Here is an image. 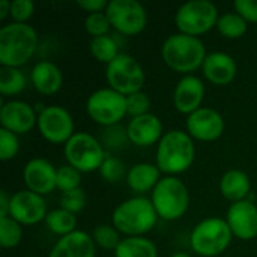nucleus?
<instances>
[{"label": "nucleus", "instance_id": "2eb2a0df", "mask_svg": "<svg viewBox=\"0 0 257 257\" xmlns=\"http://www.w3.org/2000/svg\"><path fill=\"white\" fill-rule=\"evenodd\" d=\"M0 123L2 128L20 136L32 131L35 125H38V116L30 104L18 99H11L2 104Z\"/></svg>", "mask_w": 257, "mask_h": 257}, {"label": "nucleus", "instance_id": "f03ea898", "mask_svg": "<svg viewBox=\"0 0 257 257\" xmlns=\"http://www.w3.org/2000/svg\"><path fill=\"white\" fill-rule=\"evenodd\" d=\"M38 48V33L27 23H9L0 29V65L20 68Z\"/></svg>", "mask_w": 257, "mask_h": 257}, {"label": "nucleus", "instance_id": "f257e3e1", "mask_svg": "<svg viewBox=\"0 0 257 257\" xmlns=\"http://www.w3.org/2000/svg\"><path fill=\"white\" fill-rule=\"evenodd\" d=\"M196 158L193 137L181 130L164 133L157 146V167L167 176H176L187 172Z\"/></svg>", "mask_w": 257, "mask_h": 257}, {"label": "nucleus", "instance_id": "bb28decb", "mask_svg": "<svg viewBox=\"0 0 257 257\" xmlns=\"http://www.w3.org/2000/svg\"><path fill=\"white\" fill-rule=\"evenodd\" d=\"M26 89V77L20 68H0V93L3 96H14Z\"/></svg>", "mask_w": 257, "mask_h": 257}, {"label": "nucleus", "instance_id": "a211bd4d", "mask_svg": "<svg viewBox=\"0 0 257 257\" xmlns=\"http://www.w3.org/2000/svg\"><path fill=\"white\" fill-rule=\"evenodd\" d=\"M205 92V84L199 77L191 74L184 75L175 87L173 105L179 113L190 116L196 110L202 108Z\"/></svg>", "mask_w": 257, "mask_h": 257}, {"label": "nucleus", "instance_id": "4468645a", "mask_svg": "<svg viewBox=\"0 0 257 257\" xmlns=\"http://www.w3.org/2000/svg\"><path fill=\"white\" fill-rule=\"evenodd\" d=\"M187 133L193 140L215 142L224 133V119L217 110L202 107L187 116Z\"/></svg>", "mask_w": 257, "mask_h": 257}, {"label": "nucleus", "instance_id": "c756f323", "mask_svg": "<svg viewBox=\"0 0 257 257\" xmlns=\"http://www.w3.org/2000/svg\"><path fill=\"white\" fill-rule=\"evenodd\" d=\"M92 239L95 245L104 248V250H116L120 244V233L113 224H99L92 232Z\"/></svg>", "mask_w": 257, "mask_h": 257}, {"label": "nucleus", "instance_id": "79ce46f5", "mask_svg": "<svg viewBox=\"0 0 257 257\" xmlns=\"http://www.w3.org/2000/svg\"><path fill=\"white\" fill-rule=\"evenodd\" d=\"M8 15H11V2L0 0V20H5Z\"/></svg>", "mask_w": 257, "mask_h": 257}, {"label": "nucleus", "instance_id": "ea45409f", "mask_svg": "<svg viewBox=\"0 0 257 257\" xmlns=\"http://www.w3.org/2000/svg\"><path fill=\"white\" fill-rule=\"evenodd\" d=\"M77 5L80 9H83L89 14H96V12H105L108 2H105V0H78Z\"/></svg>", "mask_w": 257, "mask_h": 257}, {"label": "nucleus", "instance_id": "b1692460", "mask_svg": "<svg viewBox=\"0 0 257 257\" xmlns=\"http://www.w3.org/2000/svg\"><path fill=\"white\" fill-rule=\"evenodd\" d=\"M250 190H251L250 178L242 170L230 169L220 179V193L226 200L232 203L247 200L245 197L248 196Z\"/></svg>", "mask_w": 257, "mask_h": 257}, {"label": "nucleus", "instance_id": "c9c22d12", "mask_svg": "<svg viewBox=\"0 0 257 257\" xmlns=\"http://www.w3.org/2000/svg\"><path fill=\"white\" fill-rule=\"evenodd\" d=\"M18 151H20L18 136L5 128H0V160L3 163L11 161L17 157Z\"/></svg>", "mask_w": 257, "mask_h": 257}, {"label": "nucleus", "instance_id": "dca6fc26", "mask_svg": "<svg viewBox=\"0 0 257 257\" xmlns=\"http://www.w3.org/2000/svg\"><path fill=\"white\" fill-rule=\"evenodd\" d=\"M23 179L29 191L44 197L57 188V169L44 158H33L24 166Z\"/></svg>", "mask_w": 257, "mask_h": 257}, {"label": "nucleus", "instance_id": "ddd939ff", "mask_svg": "<svg viewBox=\"0 0 257 257\" xmlns=\"http://www.w3.org/2000/svg\"><path fill=\"white\" fill-rule=\"evenodd\" d=\"M47 214V203L42 196L29 190H21L12 194L9 217L21 226H33L45 221Z\"/></svg>", "mask_w": 257, "mask_h": 257}, {"label": "nucleus", "instance_id": "393cba45", "mask_svg": "<svg viewBox=\"0 0 257 257\" xmlns=\"http://www.w3.org/2000/svg\"><path fill=\"white\" fill-rule=\"evenodd\" d=\"M114 257H158L157 245L145 236H128L113 251Z\"/></svg>", "mask_w": 257, "mask_h": 257}, {"label": "nucleus", "instance_id": "6ab92c4d", "mask_svg": "<svg viewBox=\"0 0 257 257\" xmlns=\"http://www.w3.org/2000/svg\"><path fill=\"white\" fill-rule=\"evenodd\" d=\"M126 139L137 148H151L163 139V123L158 116L148 113L133 117L126 126Z\"/></svg>", "mask_w": 257, "mask_h": 257}, {"label": "nucleus", "instance_id": "5701e85b", "mask_svg": "<svg viewBox=\"0 0 257 257\" xmlns=\"http://www.w3.org/2000/svg\"><path fill=\"white\" fill-rule=\"evenodd\" d=\"M161 172L157 164L151 163H139L128 169L126 173V185L137 194H143L148 191H154L157 184L161 181Z\"/></svg>", "mask_w": 257, "mask_h": 257}, {"label": "nucleus", "instance_id": "1a4fd4ad", "mask_svg": "<svg viewBox=\"0 0 257 257\" xmlns=\"http://www.w3.org/2000/svg\"><path fill=\"white\" fill-rule=\"evenodd\" d=\"M86 111L89 117L102 126H116L126 114V96L113 90L111 87H102L92 92L86 101Z\"/></svg>", "mask_w": 257, "mask_h": 257}, {"label": "nucleus", "instance_id": "9d476101", "mask_svg": "<svg viewBox=\"0 0 257 257\" xmlns=\"http://www.w3.org/2000/svg\"><path fill=\"white\" fill-rule=\"evenodd\" d=\"M105 78L108 86L128 96L140 92L146 81V74L142 65L130 54H119L105 66Z\"/></svg>", "mask_w": 257, "mask_h": 257}, {"label": "nucleus", "instance_id": "f704fd0d", "mask_svg": "<svg viewBox=\"0 0 257 257\" xmlns=\"http://www.w3.org/2000/svg\"><path fill=\"white\" fill-rule=\"evenodd\" d=\"M59 205L62 209L71 212V214H78L84 209L86 206V194L83 188H77V190H71L66 193H62L60 199H59Z\"/></svg>", "mask_w": 257, "mask_h": 257}, {"label": "nucleus", "instance_id": "58836bf2", "mask_svg": "<svg viewBox=\"0 0 257 257\" xmlns=\"http://www.w3.org/2000/svg\"><path fill=\"white\" fill-rule=\"evenodd\" d=\"M233 8L235 12L241 15L247 23L257 24V0H236Z\"/></svg>", "mask_w": 257, "mask_h": 257}, {"label": "nucleus", "instance_id": "72a5a7b5", "mask_svg": "<svg viewBox=\"0 0 257 257\" xmlns=\"http://www.w3.org/2000/svg\"><path fill=\"white\" fill-rule=\"evenodd\" d=\"M111 24L105 12H96V14H89L84 20V29L92 38H99L108 35Z\"/></svg>", "mask_w": 257, "mask_h": 257}, {"label": "nucleus", "instance_id": "7ed1b4c3", "mask_svg": "<svg viewBox=\"0 0 257 257\" xmlns=\"http://www.w3.org/2000/svg\"><path fill=\"white\" fill-rule=\"evenodd\" d=\"M206 56V47L200 38L184 35L179 32L170 35L161 47L163 62L172 71L187 75L202 68Z\"/></svg>", "mask_w": 257, "mask_h": 257}, {"label": "nucleus", "instance_id": "2f4dec72", "mask_svg": "<svg viewBox=\"0 0 257 257\" xmlns=\"http://www.w3.org/2000/svg\"><path fill=\"white\" fill-rule=\"evenodd\" d=\"M98 172H99L101 178H102L104 181L110 182V184H116V182L120 181L123 176L126 178V173H128L125 164H123L119 158L110 157V155L105 157V160L102 161V164H101V167H99Z\"/></svg>", "mask_w": 257, "mask_h": 257}, {"label": "nucleus", "instance_id": "e433bc0d", "mask_svg": "<svg viewBox=\"0 0 257 257\" xmlns=\"http://www.w3.org/2000/svg\"><path fill=\"white\" fill-rule=\"evenodd\" d=\"M149 108H151V99L148 93H145L143 90L126 96V114L131 119L148 114Z\"/></svg>", "mask_w": 257, "mask_h": 257}, {"label": "nucleus", "instance_id": "473e14b6", "mask_svg": "<svg viewBox=\"0 0 257 257\" xmlns=\"http://www.w3.org/2000/svg\"><path fill=\"white\" fill-rule=\"evenodd\" d=\"M81 172L74 169L69 164H65L57 169V190L62 193L81 188Z\"/></svg>", "mask_w": 257, "mask_h": 257}, {"label": "nucleus", "instance_id": "6e6552de", "mask_svg": "<svg viewBox=\"0 0 257 257\" xmlns=\"http://www.w3.org/2000/svg\"><path fill=\"white\" fill-rule=\"evenodd\" d=\"M63 154L68 164L81 173L99 170L107 157L102 145L89 133H75L65 143Z\"/></svg>", "mask_w": 257, "mask_h": 257}, {"label": "nucleus", "instance_id": "0eeeda50", "mask_svg": "<svg viewBox=\"0 0 257 257\" xmlns=\"http://www.w3.org/2000/svg\"><path fill=\"white\" fill-rule=\"evenodd\" d=\"M218 8L209 0H191L181 5L175 14V24L179 33L199 38L217 26Z\"/></svg>", "mask_w": 257, "mask_h": 257}, {"label": "nucleus", "instance_id": "20e7f679", "mask_svg": "<svg viewBox=\"0 0 257 257\" xmlns=\"http://www.w3.org/2000/svg\"><path fill=\"white\" fill-rule=\"evenodd\" d=\"M158 214L151 202L143 196L131 197L117 205L111 214V224L119 230L120 235L128 236H145L149 233L158 220Z\"/></svg>", "mask_w": 257, "mask_h": 257}, {"label": "nucleus", "instance_id": "37998d69", "mask_svg": "<svg viewBox=\"0 0 257 257\" xmlns=\"http://www.w3.org/2000/svg\"><path fill=\"white\" fill-rule=\"evenodd\" d=\"M170 257H191L188 253H182V251H179V253H173Z\"/></svg>", "mask_w": 257, "mask_h": 257}, {"label": "nucleus", "instance_id": "f8f14e48", "mask_svg": "<svg viewBox=\"0 0 257 257\" xmlns=\"http://www.w3.org/2000/svg\"><path fill=\"white\" fill-rule=\"evenodd\" d=\"M39 134L53 145H63L75 134L74 119L62 105H47L38 114Z\"/></svg>", "mask_w": 257, "mask_h": 257}, {"label": "nucleus", "instance_id": "a18cd8bd", "mask_svg": "<svg viewBox=\"0 0 257 257\" xmlns=\"http://www.w3.org/2000/svg\"><path fill=\"white\" fill-rule=\"evenodd\" d=\"M256 206H257V202H256Z\"/></svg>", "mask_w": 257, "mask_h": 257}, {"label": "nucleus", "instance_id": "f3484780", "mask_svg": "<svg viewBox=\"0 0 257 257\" xmlns=\"http://www.w3.org/2000/svg\"><path fill=\"white\" fill-rule=\"evenodd\" d=\"M226 221L233 236L250 241L257 236V206L250 200L232 203L226 214Z\"/></svg>", "mask_w": 257, "mask_h": 257}, {"label": "nucleus", "instance_id": "aec40b11", "mask_svg": "<svg viewBox=\"0 0 257 257\" xmlns=\"http://www.w3.org/2000/svg\"><path fill=\"white\" fill-rule=\"evenodd\" d=\"M236 62L235 59L223 51L209 53L202 65V72L205 78L215 86L230 84L236 77Z\"/></svg>", "mask_w": 257, "mask_h": 257}, {"label": "nucleus", "instance_id": "423d86ee", "mask_svg": "<svg viewBox=\"0 0 257 257\" xmlns=\"http://www.w3.org/2000/svg\"><path fill=\"white\" fill-rule=\"evenodd\" d=\"M151 202L160 218L167 221L179 220L190 206L187 185L176 176H166L157 184L151 194Z\"/></svg>", "mask_w": 257, "mask_h": 257}, {"label": "nucleus", "instance_id": "cd10ccee", "mask_svg": "<svg viewBox=\"0 0 257 257\" xmlns=\"http://www.w3.org/2000/svg\"><path fill=\"white\" fill-rule=\"evenodd\" d=\"M90 54L101 63H111L120 53H119V45L114 41V38H111L110 35L105 36H99V38H92L90 41Z\"/></svg>", "mask_w": 257, "mask_h": 257}, {"label": "nucleus", "instance_id": "c03bdc74", "mask_svg": "<svg viewBox=\"0 0 257 257\" xmlns=\"http://www.w3.org/2000/svg\"><path fill=\"white\" fill-rule=\"evenodd\" d=\"M30 257H36V256H30Z\"/></svg>", "mask_w": 257, "mask_h": 257}, {"label": "nucleus", "instance_id": "39448f33", "mask_svg": "<svg viewBox=\"0 0 257 257\" xmlns=\"http://www.w3.org/2000/svg\"><path fill=\"white\" fill-rule=\"evenodd\" d=\"M232 238L233 233L226 218L209 217L196 224L190 236V245L197 256L217 257L229 248Z\"/></svg>", "mask_w": 257, "mask_h": 257}, {"label": "nucleus", "instance_id": "4c0bfd02", "mask_svg": "<svg viewBox=\"0 0 257 257\" xmlns=\"http://www.w3.org/2000/svg\"><path fill=\"white\" fill-rule=\"evenodd\" d=\"M35 14V3L32 0H12L11 18L12 23H27Z\"/></svg>", "mask_w": 257, "mask_h": 257}, {"label": "nucleus", "instance_id": "412c9836", "mask_svg": "<svg viewBox=\"0 0 257 257\" xmlns=\"http://www.w3.org/2000/svg\"><path fill=\"white\" fill-rule=\"evenodd\" d=\"M48 257H96V245L89 233L75 230L60 238Z\"/></svg>", "mask_w": 257, "mask_h": 257}, {"label": "nucleus", "instance_id": "c85d7f7f", "mask_svg": "<svg viewBox=\"0 0 257 257\" xmlns=\"http://www.w3.org/2000/svg\"><path fill=\"white\" fill-rule=\"evenodd\" d=\"M247 27H248V23L236 12L223 14V15H220V18L217 21L218 32L221 33V36H224L227 39L242 38L247 33Z\"/></svg>", "mask_w": 257, "mask_h": 257}, {"label": "nucleus", "instance_id": "7c9ffc66", "mask_svg": "<svg viewBox=\"0 0 257 257\" xmlns=\"http://www.w3.org/2000/svg\"><path fill=\"white\" fill-rule=\"evenodd\" d=\"M23 239V226L11 217L0 218V245L3 248H15Z\"/></svg>", "mask_w": 257, "mask_h": 257}, {"label": "nucleus", "instance_id": "a878e982", "mask_svg": "<svg viewBox=\"0 0 257 257\" xmlns=\"http://www.w3.org/2000/svg\"><path fill=\"white\" fill-rule=\"evenodd\" d=\"M45 224L48 227V230L60 238L66 236V235H71L72 232H75L77 229V218L74 214L62 209V208H57V209H53L47 214L45 217Z\"/></svg>", "mask_w": 257, "mask_h": 257}, {"label": "nucleus", "instance_id": "4be33fe9", "mask_svg": "<svg viewBox=\"0 0 257 257\" xmlns=\"http://www.w3.org/2000/svg\"><path fill=\"white\" fill-rule=\"evenodd\" d=\"M30 80L41 95H54L62 89L63 74L56 63L42 60L32 68Z\"/></svg>", "mask_w": 257, "mask_h": 257}, {"label": "nucleus", "instance_id": "9b49d317", "mask_svg": "<svg viewBox=\"0 0 257 257\" xmlns=\"http://www.w3.org/2000/svg\"><path fill=\"white\" fill-rule=\"evenodd\" d=\"M111 27L126 36L139 35L148 24L145 6L137 0H111L105 9Z\"/></svg>", "mask_w": 257, "mask_h": 257}, {"label": "nucleus", "instance_id": "a19ab883", "mask_svg": "<svg viewBox=\"0 0 257 257\" xmlns=\"http://www.w3.org/2000/svg\"><path fill=\"white\" fill-rule=\"evenodd\" d=\"M11 197L5 190L0 191V218L9 217V206H11Z\"/></svg>", "mask_w": 257, "mask_h": 257}]
</instances>
